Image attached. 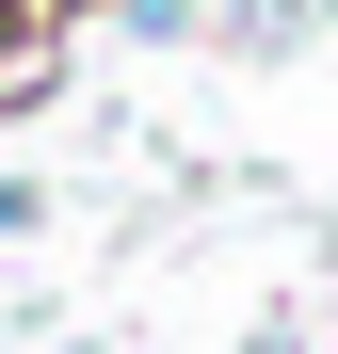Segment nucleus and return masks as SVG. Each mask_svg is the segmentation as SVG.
<instances>
[{"instance_id": "1", "label": "nucleus", "mask_w": 338, "mask_h": 354, "mask_svg": "<svg viewBox=\"0 0 338 354\" xmlns=\"http://www.w3.org/2000/svg\"><path fill=\"white\" fill-rule=\"evenodd\" d=\"M17 225H32V194H17V177H0V242H17Z\"/></svg>"}]
</instances>
